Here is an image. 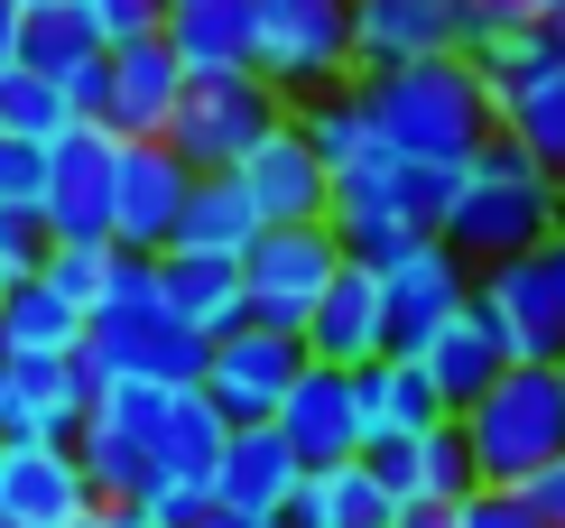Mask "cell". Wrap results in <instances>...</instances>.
Returning a JSON list of instances; mask_svg holds the SVG:
<instances>
[{"label": "cell", "mask_w": 565, "mask_h": 528, "mask_svg": "<svg viewBox=\"0 0 565 528\" xmlns=\"http://www.w3.org/2000/svg\"><path fill=\"white\" fill-rule=\"evenodd\" d=\"M84 29L103 46H130V38H168V0H75Z\"/></svg>", "instance_id": "1f68e13d"}, {"label": "cell", "mask_w": 565, "mask_h": 528, "mask_svg": "<svg viewBox=\"0 0 565 528\" xmlns=\"http://www.w3.org/2000/svg\"><path fill=\"white\" fill-rule=\"evenodd\" d=\"M390 528H445V510H390Z\"/></svg>", "instance_id": "ab89813d"}, {"label": "cell", "mask_w": 565, "mask_h": 528, "mask_svg": "<svg viewBox=\"0 0 565 528\" xmlns=\"http://www.w3.org/2000/svg\"><path fill=\"white\" fill-rule=\"evenodd\" d=\"M352 93H362L371 130L390 139V158H417V167H463L491 130H501V122H491V84L463 56L398 65V75H362Z\"/></svg>", "instance_id": "7a4b0ae2"}, {"label": "cell", "mask_w": 565, "mask_h": 528, "mask_svg": "<svg viewBox=\"0 0 565 528\" xmlns=\"http://www.w3.org/2000/svg\"><path fill=\"white\" fill-rule=\"evenodd\" d=\"M445 528H547V519L529 510V492H491V483H473L455 510H445Z\"/></svg>", "instance_id": "d6a6232c"}, {"label": "cell", "mask_w": 565, "mask_h": 528, "mask_svg": "<svg viewBox=\"0 0 565 528\" xmlns=\"http://www.w3.org/2000/svg\"><path fill=\"white\" fill-rule=\"evenodd\" d=\"M0 352H84V316L46 278H10L0 287Z\"/></svg>", "instance_id": "f1b7e54d"}, {"label": "cell", "mask_w": 565, "mask_h": 528, "mask_svg": "<svg viewBox=\"0 0 565 528\" xmlns=\"http://www.w3.org/2000/svg\"><path fill=\"white\" fill-rule=\"evenodd\" d=\"M185 528H278V519H250V510H223V500H204Z\"/></svg>", "instance_id": "8d00e7d4"}, {"label": "cell", "mask_w": 565, "mask_h": 528, "mask_svg": "<svg viewBox=\"0 0 565 528\" xmlns=\"http://www.w3.org/2000/svg\"><path fill=\"white\" fill-rule=\"evenodd\" d=\"M362 464L381 473L390 510H455V500L473 492V454H463V426H455V418H445V426H427V436L371 445Z\"/></svg>", "instance_id": "d6986e66"}, {"label": "cell", "mask_w": 565, "mask_h": 528, "mask_svg": "<svg viewBox=\"0 0 565 528\" xmlns=\"http://www.w3.org/2000/svg\"><path fill=\"white\" fill-rule=\"evenodd\" d=\"M158 297L177 306V325H195L204 344L232 325H250V297H242V260H214V251H158Z\"/></svg>", "instance_id": "cb8c5ba5"}, {"label": "cell", "mask_w": 565, "mask_h": 528, "mask_svg": "<svg viewBox=\"0 0 565 528\" xmlns=\"http://www.w3.org/2000/svg\"><path fill=\"white\" fill-rule=\"evenodd\" d=\"M38 196H46V149L0 139V213H38Z\"/></svg>", "instance_id": "836d02e7"}, {"label": "cell", "mask_w": 565, "mask_h": 528, "mask_svg": "<svg viewBox=\"0 0 565 528\" xmlns=\"http://www.w3.org/2000/svg\"><path fill=\"white\" fill-rule=\"evenodd\" d=\"M223 177H242L250 213H260V232L324 223V204H334V177L316 167V149H306V130H297V112H288V122H278V130H269L242 167H223Z\"/></svg>", "instance_id": "9a60e30c"}, {"label": "cell", "mask_w": 565, "mask_h": 528, "mask_svg": "<svg viewBox=\"0 0 565 528\" xmlns=\"http://www.w3.org/2000/svg\"><path fill=\"white\" fill-rule=\"evenodd\" d=\"M473 75L491 84V122H501V139H520V149L565 186V56L537 29H510L501 46L473 56Z\"/></svg>", "instance_id": "8992f818"}, {"label": "cell", "mask_w": 565, "mask_h": 528, "mask_svg": "<svg viewBox=\"0 0 565 528\" xmlns=\"http://www.w3.org/2000/svg\"><path fill=\"white\" fill-rule=\"evenodd\" d=\"M250 10H260L250 65H260V84L288 93V112L352 75V0H250Z\"/></svg>", "instance_id": "ba28073f"}, {"label": "cell", "mask_w": 565, "mask_h": 528, "mask_svg": "<svg viewBox=\"0 0 565 528\" xmlns=\"http://www.w3.org/2000/svg\"><path fill=\"white\" fill-rule=\"evenodd\" d=\"M445 186H455V167L381 158V167H362V177H343V186H334V204H324V232L343 242V260H362V270H390L398 251L436 242V223H445Z\"/></svg>", "instance_id": "5b68a950"}, {"label": "cell", "mask_w": 565, "mask_h": 528, "mask_svg": "<svg viewBox=\"0 0 565 528\" xmlns=\"http://www.w3.org/2000/svg\"><path fill=\"white\" fill-rule=\"evenodd\" d=\"M547 260H556V278H565V232H556V242H547Z\"/></svg>", "instance_id": "ee69618b"}, {"label": "cell", "mask_w": 565, "mask_h": 528, "mask_svg": "<svg viewBox=\"0 0 565 528\" xmlns=\"http://www.w3.org/2000/svg\"><path fill=\"white\" fill-rule=\"evenodd\" d=\"M556 232H565V186L501 130H491L482 149L455 167V186H445L436 242L455 251L463 270H501V260H520V251H547Z\"/></svg>", "instance_id": "6da1fadb"}, {"label": "cell", "mask_w": 565, "mask_h": 528, "mask_svg": "<svg viewBox=\"0 0 565 528\" xmlns=\"http://www.w3.org/2000/svg\"><path fill=\"white\" fill-rule=\"evenodd\" d=\"M556 390H565V362H556Z\"/></svg>", "instance_id": "bcb514c9"}, {"label": "cell", "mask_w": 565, "mask_h": 528, "mask_svg": "<svg viewBox=\"0 0 565 528\" xmlns=\"http://www.w3.org/2000/svg\"><path fill=\"white\" fill-rule=\"evenodd\" d=\"M0 65H19V10L0 0Z\"/></svg>", "instance_id": "f35d334b"}, {"label": "cell", "mask_w": 565, "mask_h": 528, "mask_svg": "<svg viewBox=\"0 0 565 528\" xmlns=\"http://www.w3.org/2000/svg\"><path fill=\"white\" fill-rule=\"evenodd\" d=\"M381 352H390V325H381V270L343 260V270H334V287L316 297V316H306V362L371 371Z\"/></svg>", "instance_id": "44dd1931"}, {"label": "cell", "mask_w": 565, "mask_h": 528, "mask_svg": "<svg viewBox=\"0 0 565 528\" xmlns=\"http://www.w3.org/2000/svg\"><path fill=\"white\" fill-rule=\"evenodd\" d=\"M269 426L288 436V454H297L306 473L352 464V454H362V390H352V371H334V362H306Z\"/></svg>", "instance_id": "e0dca14e"}, {"label": "cell", "mask_w": 565, "mask_h": 528, "mask_svg": "<svg viewBox=\"0 0 565 528\" xmlns=\"http://www.w3.org/2000/svg\"><path fill=\"white\" fill-rule=\"evenodd\" d=\"M343 270V242L324 223H288V232H260V242L242 251V297H250V325H278L306 344V316H316V297L334 287Z\"/></svg>", "instance_id": "9c48e42d"}, {"label": "cell", "mask_w": 565, "mask_h": 528, "mask_svg": "<svg viewBox=\"0 0 565 528\" xmlns=\"http://www.w3.org/2000/svg\"><path fill=\"white\" fill-rule=\"evenodd\" d=\"M0 390H10V352H0Z\"/></svg>", "instance_id": "f6af8a7d"}, {"label": "cell", "mask_w": 565, "mask_h": 528, "mask_svg": "<svg viewBox=\"0 0 565 528\" xmlns=\"http://www.w3.org/2000/svg\"><path fill=\"white\" fill-rule=\"evenodd\" d=\"M46 287H56L75 316H93V306L111 297V278H121V251L111 242H65V251H46V270H38Z\"/></svg>", "instance_id": "4dcf8cb0"}, {"label": "cell", "mask_w": 565, "mask_h": 528, "mask_svg": "<svg viewBox=\"0 0 565 528\" xmlns=\"http://www.w3.org/2000/svg\"><path fill=\"white\" fill-rule=\"evenodd\" d=\"M520 492H529V510H537V519H547V528H565V454H556V464H547V473H529V483H520Z\"/></svg>", "instance_id": "d590c367"}, {"label": "cell", "mask_w": 565, "mask_h": 528, "mask_svg": "<svg viewBox=\"0 0 565 528\" xmlns=\"http://www.w3.org/2000/svg\"><path fill=\"white\" fill-rule=\"evenodd\" d=\"M185 93V65L168 56V38H130L103 56V130L111 139H168V112Z\"/></svg>", "instance_id": "ac0fdd59"}, {"label": "cell", "mask_w": 565, "mask_h": 528, "mask_svg": "<svg viewBox=\"0 0 565 528\" xmlns=\"http://www.w3.org/2000/svg\"><path fill=\"white\" fill-rule=\"evenodd\" d=\"M93 510V483L75 445H0V519L10 528H75Z\"/></svg>", "instance_id": "ffe728a7"}, {"label": "cell", "mask_w": 565, "mask_h": 528, "mask_svg": "<svg viewBox=\"0 0 565 528\" xmlns=\"http://www.w3.org/2000/svg\"><path fill=\"white\" fill-rule=\"evenodd\" d=\"M111 167H121V139L103 122H75L46 149V196H38V223L46 242H111Z\"/></svg>", "instance_id": "4fadbf2b"}, {"label": "cell", "mask_w": 565, "mask_h": 528, "mask_svg": "<svg viewBox=\"0 0 565 528\" xmlns=\"http://www.w3.org/2000/svg\"><path fill=\"white\" fill-rule=\"evenodd\" d=\"M46 251H56V242H46L38 213H0V287H10V278H38Z\"/></svg>", "instance_id": "e575fe53"}, {"label": "cell", "mask_w": 565, "mask_h": 528, "mask_svg": "<svg viewBox=\"0 0 565 528\" xmlns=\"http://www.w3.org/2000/svg\"><path fill=\"white\" fill-rule=\"evenodd\" d=\"M473 306V270H463L445 242H417L381 270V325H390V352H417L445 316Z\"/></svg>", "instance_id": "2e32d148"}, {"label": "cell", "mask_w": 565, "mask_h": 528, "mask_svg": "<svg viewBox=\"0 0 565 528\" xmlns=\"http://www.w3.org/2000/svg\"><path fill=\"white\" fill-rule=\"evenodd\" d=\"M473 306H482V325L501 334L510 362H537V371L565 362V278H556L547 251H520V260H501V270H473Z\"/></svg>", "instance_id": "30bf717a"}, {"label": "cell", "mask_w": 565, "mask_h": 528, "mask_svg": "<svg viewBox=\"0 0 565 528\" xmlns=\"http://www.w3.org/2000/svg\"><path fill=\"white\" fill-rule=\"evenodd\" d=\"M84 362L93 380H149V390H195L204 380V334L177 325V306L158 297V260H130L121 251V278L111 297L84 316Z\"/></svg>", "instance_id": "3957f363"}, {"label": "cell", "mask_w": 565, "mask_h": 528, "mask_svg": "<svg viewBox=\"0 0 565 528\" xmlns=\"http://www.w3.org/2000/svg\"><path fill=\"white\" fill-rule=\"evenodd\" d=\"M0 528H10V519H0Z\"/></svg>", "instance_id": "7dc6e473"}, {"label": "cell", "mask_w": 565, "mask_h": 528, "mask_svg": "<svg viewBox=\"0 0 565 528\" xmlns=\"http://www.w3.org/2000/svg\"><path fill=\"white\" fill-rule=\"evenodd\" d=\"M103 399L84 352H10V390H0V445H75L84 408Z\"/></svg>", "instance_id": "5bb4252c"}, {"label": "cell", "mask_w": 565, "mask_h": 528, "mask_svg": "<svg viewBox=\"0 0 565 528\" xmlns=\"http://www.w3.org/2000/svg\"><path fill=\"white\" fill-rule=\"evenodd\" d=\"M185 196H195V167H185L168 139H121V167H111V251L158 260L177 242Z\"/></svg>", "instance_id": "7c38bea8"}, {"label": "cell", "mask_w": 565, "mask_h": 528, "mask_svg": "<svg viewBox=\"0 0 565 528\" xmlns=\"http://www.w3.org/2000/svg\"><path fill=\"white\" fill-rule=\"evenodd\" d=\"M417 371L436 380V399H445V408H473L491 380L510 371V352H501V334L482 325V306H463V316H445L427 344H417Z\"/></svg>", "instance_id": "484cf974"}, {"label": "cell", "mask_w": 565, "mask_h": 528, "mask_svg": "<svg viewBox=\"0 0 565 528\" xmlns=\"http://www.w3.org/2000/svg\"><path fill=\"white\" fill-rule=\"evenodd\" d=\"M297 483H306V464L288 454V436H278V426H232V445H223V473H214V500H223V510L278 519Z\"/></svg>", "instance_id": "d4e9b609"}, {"label": "cell", "mask_w": 565, "mask_h": 528, "mask_svg": "<svg viewBox=\"0 0 565 528\" xmlns=\"http://www.w3.org/2000/svg\"><path fill=\"white\" fill-rule=\"evenodd\" d=\"M250 242H260V213H250L242 177H195V196H185L177 242H168V251H214V260H242Z\"/></svg>", "instance_id": "83f0119b"}, {"label": "cell", "mask_w": 565, "mask_h": 528, "mask_svg": "<svg viewBox=\"0 0 565 528\" xmlns=\"http://www.w3.org/2000/svg\"><path fill=\"white\" fill-rule=\"evenodd\" d=\"M278 122H288V93L278 84H260V75H185L177 112H168V149L195 167V177H223V167H242Z\"/></svg>", "instance_id": "52a82bcc"}, {"label": "cell", "mask_w": 565, "mask_h": 528, "mask_svg": "<svg viewBox=\"0 0 565 528\" xmlns=\"http://www.w3.org/2000/svg\"><path fill=\"white\" fill-rule=\"evenodd\" d=\"M537 38H547L556 56H565V10H547V19H537Z\"/></svg>", "instance_id": "b9f144b4"}, {"label": "cell", "mask_w": 565, "mask_h": 528, "mask_svg": "<svg viewBox=\"0 0 565 528\" xmlns=\"http://www.w3.org/2000/svg\"><path fill=\"white\" fill-rule=\"evenodd\" d=\"M260 10L250 0H168V56L185 75H260Z\"/></svg>", "instance_id": "7402d4cb"}, {"label": "cell", "mask_w": 565, "mask_h": 528, "mask_svg": "<svg viewBox=\"0 0 565 528\" xmlns=\"http://www.w3.org/2000/svg\"><path fill=\"white\" fill-rule=\"evenodd\" d=\"M75 528H158V519H149V510H103V500H93Z\"/></svg>", "instance_id": "74e56055"}, {"label": "cell", "mask_w": 565, "mask_h": 528, "mask_svg": "<svg viewBox=\"0 0 565 528\" xmlns=\"http://www.w3.org/2000/svg\"><path fill=\"white\" fill-rule=\"evenodd\" d=\"M510 19H547V10H565V0H501Z\"/></svg>", "instance_id": "60d3db41"}, {"label": "cell", "mask_w": 565, "mask_h": 528, "mask_svg": "<svg viewBox=\"0 0 565 528\" xmlns=\"http://www.w3.org/2000/svg\"><path fill=\"white\" fill-rule=\"evenodd\" d=\"M352 390H362V454L398 445V436H427V426L455 418V408L436 399V380L417 371V352H381L371 371H352Z\"/></svg>", "instance_id": "603a6c76"}, {"label": "cell", "mask_w": 565, "mask_h": 528, "mask_svg": "<svg viewBox=\"0 0 565 528\" xmlns=\"http://www.w3.org/2000/svg\"><path fill=\"white\" fill-rule=\"evenodd\" d=\"M65 130H75V103H65L46 75H29V65H0V139H38V149H56Z\"/></svg>", "instance_id": "f546056e"}, {"label": "cell", "mask_w": 565, "mask_h": 528, "mask_svg": "<svg viewBox=\"0 0 565 528\" xmlns=\"http://www.w3.org/2000/svg\"><path fill=\"white\" fill-rule=\"evenodd\" d=\"M10 10H19V19H38V10H75V0H10Z\"/></svg>", "instance_id": "7bdbcfd3"}, {"label": "cell", "mask_w": 565, "mask_h": 528, "mask_svg": "<svg viewBox=\"0 0 565 528\" xmlns=\"http://www.w3.org/2000/svg\"><path fill=\"white\" fill-rule=\"evenodd\" d=\"M278 528H390V492H381V473L352 454V464L306 473L288 492V510H278Z\"/></svg>", "instance_id": "4316f807"}, {"label": "cell", "mask_w": 565, "mask_h": 528, "mask_svg": "<svg viewBox=\"0 0 565 528\" xmlns=\"http://www.w3.org/2000/svg\"><path fill=\"white\" fill-rule=\"evenodd\" d=\"M297 371H306V344H297V334H278V325H232V334L204 344V380H195V390L214 399L232 426H269L278 399L297 390Z\"/></svg>", "instance_id": "8fae6325"}, {"label": "cell", "mask_w": 565, "mask_h": 528, "mask_svg": "<svg viewBox=\"0 0 565 528\" xmlns=\"http://www.w3.org/2000/svg\"><path fill=\"white\" fill-rule=\"evenodd\" d=\"M455 426H463V454H473V483L520 492L529 473H547L565 454V390H556V371L510 362L473 408H455Z\"/></svg>", "instance_id": "277c9868"}]
</instances>
